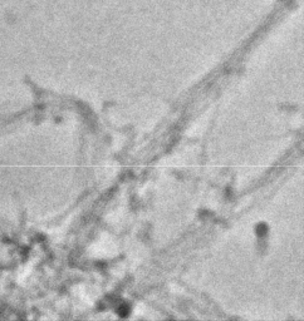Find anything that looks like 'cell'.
I'll list each match as a JSON object with an SVG mask.
<instances>
[{
	"mask_svg": "<svg viewBox=\"0 0 304 321\" xmlns=\"http://www.w3.org/2000/svg\"><path fill=\"white\" fill-rule=\"evenodd\" d=\"M266 231H268V227H266V225L265 223H260L258 226V228H256V233H258L259 236H264L266 233Z\"/></svg>",
	"mask_w": 304,
	"mask_h": 321,
	"instance_id": "1",
	"label": "cell"
}]
</instances>
